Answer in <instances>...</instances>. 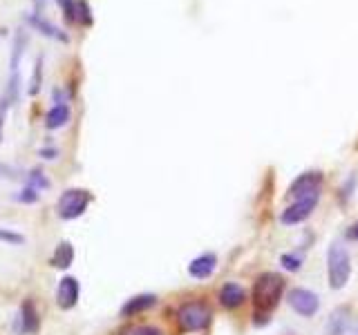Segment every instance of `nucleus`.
Returning <instances> with one entry per match:
<instances>
[{
  "label": "nucleus",
  "mask_w": 358,
  "mask_h": 335,
  "mask_svg": "<svg viewBox=\"0 0 358 335\" xmlns=\"http://www.w3.org/2000/svg\"><path fill=\"white\" fill-rule=\"evenodd\" d=\"M41 155H45L48 159H54L56 157V150H41Z\"/></svg>",
  "instance_id": "25"
},
{
  "label": "nucleus",
  "mask_w": 358,
  "mask_h": 335,
  "mask_svg": "<svg viewBox=\"0 0 358 335\" xmlns=\"http://www.w3.org/2000/svg\"><path fill=\"white\" fill-rule=\"evenodd\" d=\"M220 302L224 309H238L244 302V291L238 284H224L220 291Z\"/></svg>",
  "instance_id": "10"
},
{
  "label": "nucleus",
  "mask_w": 358,
  "mask_h": 335,
  "mask_svg": "<svg viewBox=\"0 0 358 335\" xmlns=\"http://www.w3.org/2000/svg\"><path fill=\"white\" fill-rule=\"evenodd\" d=\"M349 235H352L354 239H358V224H356V226H352V230H349Z\"/></svg>",
  "instance_id": "26"
},
{
  "label": "nucleus",
  "mask_w": 358,
  "mask_h": 335,
  "mask_svg": "<svg viewBox=\"0 0 358 335\" xmlns=\"http://www.w3.org/2000/svg\"><path fill=\"white\" fill-rule=\"evenodd\" d=\"M70 121V107L65 103H56L45 116V125H48L50 130H56V128H63Z\"/></svg>",
  "instance_id": "12"
},
{
  "label": "nucleus",
  "mask_w": 358,
  "mask_h": 335,
  "mask_svg": "<svg viewBox=\"0 0 358 335\" xmlns=\"http://www.w3.org/2000/svg\"><path fill=\"white\" fill-rule=\"evenodd\" d=\"M27 21H30L32 27H36V32L50 36V39H59V41H63V43L67 41V36L63 34V32L59 30V27H54L52 23H48V21H45V18H41V16H27Z\"/></svg>",
  "instance_id": "13"
},
{
  "label": "nucleus",
  "mask_w": 358,
  "mask_h": 335,
  "mask_svg": "<svg viewBox=\"0 0 358 335\" xmlns=\"http://www.w3.org/2000/svg\"><path fill=\"white\" fill-rule=\"evenodd\" d=\"M134 335H164L159 329H155V327H141V329H137L134 331Z\"/></svg>",
  "instance_id": "24"
},
{
  "label": "nucleus",
  "mask_w": 358,
  "mask_h": 335,
  "mask_svg": "<svg viewBox=\"0 0 358 335\" xmlns=\"http://www.w3.org/2000/svg\"><path fill=\"white\" fill-rule=\"evenodd\" d=\"M213 313L206 304L202 302H188L184 304L182 309L177 313V320H179V329L186 331V333H193V331H204L206 327L211 324Z\"/></svg>",
  "instance_id": "3"
},
{
  "label": "nucleus",
  "mask_w": 358,
  "mask_h": 335,
  "mask_svg": "<svg viewBox=\"0 0 358 335\" xmlns=\"http://www.w3.org/2000/svg\"><path fill=\"white\" fill-rule=\"evenodd\" d=\"M155 302H157L155 295H137V297H132V300H128L123 304L121 315H125V318H128V315H137L141 311L150 309V306H155Z\"/></svg>",
  "instance_id": "11"
},
{
  "label": "nucleus",
  "mask_w": 358,
  "mask_h": 335,
  "mask_svg": "<svg viewBox=\"0 0 358 335\" xmlns=\"http://www.w3.org/2000/svg\"><path fill=\"white\" fill-rule=\"evenodd\" d=\"M9 105H12V98L5 94L3 98H0V139H3V125H5V116H7Z\"/></svg>",
  "instance_id": "21"
},
{
  "label": "nucleus",
  "mask_w": 358,
  "mask_h": 335,
  "mask_svg": "<svg viewBox=\"0 0 358 335\" xmlns=\"http://www.w3.org/2000/svg\"><path fill=\"white\" fill-rule=\"evenodd\" d=\"M90 202H92V195L83 188L65 190L59 199V215L63 217V219H76V217L85 213Z\"/></svg>",
  "instance_id": "4"
},
{
  "label": "nucleus",
  "mask_w": 358,
  "mask_h": 335,
  "mask_svg": "<svg viewBox=\"0 0 358 335\" xmlns=\"http://www.w3.org/2000/svg\"><path fill=\"white\" fill-rule=\"evenodd\" d=\"M280 261H282V266H284L286 270H298L300 264H302V259L295 257V255H282Z\"/></svg>",
  "instance_id": "22"
},
{
  "label": "nucleus",
  "mask_w": 358,
  "mask_h": 335,
  "mask_svg": "<svg viewBox=\"0 0 358 335\" xmlns=\"http://www.w3.org/2000/svg\"><path fill=\"white\" fill-rule=\"evenodd\" d=\"M215 266H218V257H215L213 252H204V255L195 257L191 264H188V273L197 279H206L213 275Z\"/></svg>",
  "instance_id": "9"
},
{
  "label": "nucleus",
  "mask_w": 358,
  "mask_h": 335,
  "mask_svg": "<svg viewBox=\"0 0 358 335\" xmlns=\"http://www.w3.org/2000/svg\"><path fill=\"white\" fill-rule=\"evenodd\" d=\"M56 3L63 7V12H65V18L70 23L76 21V3L78 0H56Z\"/></svg>",
  "instance_id": "19"
},
{
  "label": "nucleus",
  "mask_w": 358,
  "mask_h": 335,
  "mask_svg": "<svg viewBox=\"0 0 358 335\" xmlns=\"http://www.w3.org/2000/svg\"><path fill=\"white\" fill-rule=\"evenodd\" d=\"M289 304L295 313L302 315V318H311V315H316L320 309L318 295L313 291H307V288H293L289 293Z\"/></svg>",
  "instance_id": "5"
},
{
  "label": "nucleus",
  "mask_w": 358,
  "mask_h": 335,
  "mask_svg": "<svg viewBox=\"0 0 358 335\" xmlns=\"http://www.w3.org/2000/svg\"><path fill=\"white\" fill-rule=\"evenodd\" d=\"M72 259H74V248H72V244L61 241L56 246V250H54V255H52V266L67 268L72 264Z\"/></svg>",
  "instance_id": "14"
},
{
  "label": "nucleus",
  "mask_w": 358,
  "mask_h": 335,
  "mask_svg": "<svg viewBox=\"0 0 358 335\" xmlns=\"http://www.w3.org/2000/svg\"><path fill=\"white\" fill-rule=\"evenodd\" d=\"M78 279L76 277H63L59 282V291H56V304L61 309H72V306H76L78 302Z\"/></svg>",
  "instance_id": "8"
},
{
  "label": "nucleus",
  "mask_w": 358,
  "mask_h": 335,
  "mask_svg": "<svg viewBox=\"0 0 358 335\" xmlns=\"http://www.w3.org/2000/svg\"><path fill=\"white\" fill-rule=\"evenodd\" d=\"M0 241H5V244H25V237H23V235H18V233L0 228Z\"/></svg>",
  "instance_id": "20"
},
{
  "label": "nucleus",
  "mask_w": 358,
  "mask_h": 335,
  "mask_svg": "<svg viewBox=\"0 0 358 335\" xmlns=\"http://www.w3.org/2000/svg\"><path fill=\"white\" fill-rule=\"evenodd\" d=\"M21 322H23V331L25 333H32L39 329V315H36L32 302H25L21 306Z\"/></svg>",
  "instance_id": "16"
},
{
  "label": "nucleus",
  "mask_w": 358,
  "mask_h": 335,
  "mask_svg": "<svg viewBox=\"0 0 358 335\" xmlns=\"http://www.w3.org/2000/svg\"><path fill=\"white\" fill-rule=\"evenodd\" d=\"M327 270L331 288H343L349 282L352 264H349V250L340 241H334L327 252Z\"/></svg>",
  "instance_id": "2"
},
{
  "label": "nucleus",
  "mask_w": 358,
  "mask_h": 335,
  "mask_svg": "<svg viewBox=\"0 0 358 335\" xmlns=\"http://www.w3.org/2000/svg\"><path fill=\"white\" fill-rule=\"evenodd\" d=\"M320 186H322V175H320L318 170L302 172V175L289 186V197H293V199H304V197L318 195Z\"/></svg>",
  "instance_id": "7"
},
{
  "label": "nucleus",
  "mask_w": 358,
  "mask_h": 335,
  "mask_svg": "<svg viewBox=\"0 0 358 335\" xmlns=\"http://www.w3.org/2000/svg\"><path fill=\"white\" fill-rule=\"evenodd\" d=\"M41 89V61H39V65H36L34 69V76H32V87H30V94H36Z\"/></svg>",
  "instance_id": "23"
},
{
  "label": "nucleus",
  "mask_w": 358,
  "mask_h": 335,
  "mask_svg": "<svg viewBox=\"0 0 358 335\" xmlns=\"http://www.w3.org/2000/svg\"><path fill=\"white\" fill-rule=\"evenodd\" d=\"M349 311L345 309H338L331 313V318L327 322V335H343L349 329Z\"/></svg>",
  "instance_id": "15"
},
{
  "label": "nucleus",
  "mask_w": 358,
  "mask_h": 335,
  "mask_svg": "<svg viewBox=\"0 0 358 335\" xmlns=\"http://www.w3.org/2000/svg\"><path fill=\"white\" fill-rule=\"evenodd\" d=\"M284 293V279L277 273H262L255 279L253 286V306L255 318H266L271 313Z\"/></svg>",
  "instance_id": "1"
},
{
  "label": "nucleus",
  "mask_w": 358,
  "mask_h": 335,
  "mask_svg": "<svg viewBox=\"0 0 358 335\" xmlns=\"http://www.w3.org/2000/svg\"><path fill=\"white\" fill-rule=\"evenodd\" d=\"M318 197H320V195H311V197H304V199H295V202L280 215V221L286 224V226L304 221V219H307V217L313 213V208L318 206Z\"/></svg>",
  "instance_id": "6"
},
{
  "label": "nucleus",
  "mask_w": 358,
  "mask_h": 335,
  "mask_svg": "<svg viewBox=\"0 0 358 335\" xmlns=\"http://www.w3.org/2000/svg\"><path fill=\"white\" fill-rule=\"evenodd\" d=\"M25 43H27L25 34H21V39H16V45H14V54H12V72H16V67H18V61H21V56H23V47H25Z\"/></svg>",
  "instance_id": "18"
},
{
  "label": "nucleus",
  "mask_w": 358,
  "mask_h": 335,
  "mask_svg": "<svg viewBox=\"0 0 358 335\" xmlns=\"http://www.w3.org/2000/svg\"><path fill=\"white\" fill-rule=\"evenodd\" d=\"M76 21L83 23V25L92 23V12H90V7H87L85 0H78V3H76Z\"/></svg>",
  "instance_id": "17"
}]
</instances>
